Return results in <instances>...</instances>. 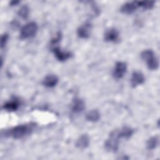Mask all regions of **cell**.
<instances>
[{"label": "cell", "instance_id": "cell-1", "mask_svg": "<svg viewBox=\"0 0 160 160\" xmlns=\"http://www.w3.org/2000/svg\"><path fill=\"white\" fill-rule=\"evenodd\" d=\"M34 127V124L29 123L16 126L9 130L6 131V136H8L14 139H20L32 132Z\"/></svg>", "mask_w": 160, "mask_h": 160}, {"label": "cell", "instance_id": "cell-2", "mask_svg": "<svg viewBox=\"0 0 160 160\" xmlns=\"http://www.w3.org/2000/svg\"><path fill=\"white\" fill-rule=\"evenodd\" d=\"M141 58L146 62L147 66L151 70H156L159 67V61L151 49H146L141 54Z\"/></svg>", "mask_w": 160, "mask_h": 160}, {"label": "cell", "instance_id": "cell-3", "mask_svg": "<svg viewBox=\"0 0 160 160\" xmlns=\"http://www.w3.org/2000/svg\"><path fill=\"white\" fill-rule=\"evenodd\" d=\"M120 138L118 130H114L109 134V138L106 141L104 147L106 149L110 152H116L119 148V139Z\"/></svg>", "mask_w": 160, "mask_h": 160}, {"label": "cell", "instance_id": "cell-4", "mask_svg": "<svg viewBox=\"0 0 160 160\" xmlns=\"http://www.w3.org/2000/svg\"><path fill=\"white\" fill-rule=\"evenodd\" d=\"M37 31V24L35 22H29L21 28L20 32V38L21 39L31 38L36 34Z\"/></svg>", "mask_w": 160, "mask_h": 160}, {"label": "cell", "instance_id": "cell-5", "mask_svg": "<svg viewBox=\"0 0 160 160\" xmlns=\"http://www.w3.org/2000/svg\"><path fill=\"white\" fill-rule=\"evenodd\" d=\"M127 70L126 63L122 61H118L116 63L114 69L113 70L112 76L115 79H119L122 78Z\"/></svg>", "mask_w": 160, "mask_h": 160}, {"label": "cell", "instance_id": "cell-6", "mask_svg": "<svg viewBox=\"0 0 160 160\" xmlns=\"http://www.w3.org/2000/svg\"><path fill=\"white\" fill-rule=\"evenodd\" d=\"M92 29V24L89 22H86L79 27L77 31L78 35L82 39H87L90 36Z\"/></svg>", "mask_w": 160, "mask_h": 160}, {"label": "cell", "instance_id": "cell-7", "mask_svg": "<svg viewBox=\"0 0 160 160\" xmlns=\"http://www.w3.org/2000/svg\"><path fill=\"white\" fill-rule=\"evenodd\" d=\"M144 76L143 74L140 71H134L132 74L131 78V84L132 88L142 84L144 82Z\"/></svg>", "mask_w": 160, "mask_h": 160}, {"label": "cell", "instance_id": "cell-8", "mask_svg": "<svg viewBox=\"0 0 160 160\" xmlns=\"http://www.w3.org/2000/svg\"><path fill=\"white\" fill-rule=\"evenodd\" d=\"M52 51L57 59L59 61H64L68 59L71 55L69 52L63 51L58 46H54L52 48Z\"/></svg>", "mask_w": 160, "mask_h": 160}, {"label": "cell", "instance_id": "cell-9", "mask_svg": "<svg viewBox=\"0 0 160 160\" xmlns=\"http://www.w3.org/2000/svg\"><path fill=\"white\" fill-rule=\"evenodd\" d=\"M119 39V32L115 28H110L104 34V40L107 42H116Z\"/></svg>", "mask_w": 160, "mask_h": 160}, {"label": "cell", "instance_id": "cell-10", "mask_svg": "<svg viewBox=\"0 0 160 160\" xmlns=\"http://www.w3.org/2000/svg\"><path fill=\"white\" fill-rule=\"evenodd\" d=\"M19 104L20 103L19 99L16 98H14L11 101L6 102L3 105V109L9 112L15 111L19 107Z\"/></svg>", "mask_w": 160, "mask_h": 160}, {"label": "cell", "instance_id": "cell-11", "mask_svg": "<svg viewBox=\"0 0 160 160\" xmlns=\"http://www.w3.org/2000/svg\"><path fill=\"white\" fill-rule=\"evenodd\" d=\"M58 78L54 74H49L45 77L42 81L44 86L48 88H53L58 82Z\"/></svg>", "mask_w": 160, "mask_h": 160}, {"label": "cell", "instance_id": "cell-12", "mask_svg": "<svg viewBox=\"0 0 160 160\" xmlns=\"http://www.w3.org/2000/svg\"><path fill=\"white\" fill-rule=\"evenodd\" d=\"M89 142H90V140L88 135L86 134H82L78 139L76 142V146L79 149H83L89 146Z\"/></svg>", "mask_w": 160, "mask_h": 160}, {"label": "cell", "instance_id": "cell-13", "mask_svg": "<svg viewBox=\"0 0 160 160\" xmlns=\"http://www.w3.org/2000/svg\"><path fill=\"white\" fill-rule=\"evenodd\" d=\"M85 108L84 102L80 98H75L73 100L71 109L75 113L82 112Z\"/></svg>", "mask_w": 160, "mask_h": 160}, {"label": "cell", "instance_id": "cell-14", "mask_svg": "<svg viewBox=\"0 0 160 160\" xmlns=\"http://www.w3.org/2000/svg\"><path fill=\"white\" fill-rule=\"evenodd\" d=\"M138 8L137 1L126 2L121 8V11L124 14H131Z\"/></svg>", "mask_w": 160, "mask_h": 160}, {"label": "cell", "instance_id": "cell-15", "mask_svg": "<svg viewBox=\"0 0 160 160\" xmlns=\"http://www.w3.org/2000/svg\"><path fill=\"white\" fill-rule=\"evenodd\" d=\"M134 130L128 126H124L120 130L118 131L119 136L121 138H124L126 139H129L132 135Z\"/></svg>", "mask_w": 160, "mask_h": 160}, {"label": "cell", "instance_id": "cell-16", "mask_svg": "<svg viewBox=\"0 0 160 160\" xmlns=\"http://www.w3.org/2000/svg\"><path fill=\"white\" fill-rule=\"evenodd\" d=\"M100 118V113L97 109H92L90 111H89L86 116V119L88 121L90 122H96L98 121Z\"/></svg>", "mask_w": 160, "mask_h": 160}, {"label": "cell", "instance_id": "cell-17", "mask_svg": "<svg viewBox=\"0 0 160 160\" xmlns=\"http://www.w3.org/2000/svg\"><path fill=\"white\" fill-rule=\"evenodd\" d=\"M159 143V138L158 136H152L148 139L147 141V148L149 150L155 149Z\"/></svg>", "mask_w": 160, "mask_h": 160}, {"label": "cell", "instance_id": "cell-18", "mask_svg": "<svg viewBox=\"0 0 160 160\" xmlns=\"http://www.w3.org/2000/svg\"><path fill=\"white\" fill-rule=\"evenodd\" d=\"M29 8L27 5H24L22 6L19 10L18 11V15L22 19H26L28 18L29 16Z\"/></svg>", "mask_w": 160, "mask_h": 160}, {"label": "cell", "instance_id": "cell-19", "mask_svg": "<svg viewBox=\"0 0 160 160\" xmlns=\"http://www.w3.org/2000/svg\"><path fill=\"white\" fill-rule=\"evenodd\" d=\"M138 6L141 7L144 9H152L154 6V1H137Z\"/></svg>", "mask_w": 160, "mask_h": 160}, {"label": "cell", "instance_id": "cell-20", "mask_svg": "<svg viewBox=\"0 0 160 160\" xmlns=\"http://www.w3.org/2000/svg\"><path fill=\"white\" fill-rule=\"evenodd\" d=\"M8 38H9V36L8 34H4L3 35H2L1 38V44H0L1 49L5 46V45L8 41Z\"/></svg>", "mask_w": 160, "mask_h": 160}, {"label": "cell", "instance_id": "cell-21", "mask_svg": "<svg viewBox=\"0 0 160 160\" xmlns=\"http://www.w3.org/2000/svg\"><path fill=\"white\" fill-rule=\"evenodd\" d=\"M19 2V1H11V6H14V5H16L17 4H18Z\"/></svg>", "mask_w": 160, "mask_h": 160}]
</instances>
